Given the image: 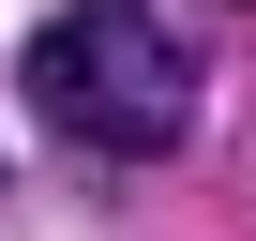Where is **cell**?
<instances>
[{
	"label": "cell",
	"instance_id": "obj_1",
	"mask_svg": "<svg viewBox=\"0 0 256 241\" xmlns=\"http://www.w3.org/2000/svg\"><path fill=\"white\" fill-rule=\"evenodd\" d=\"M16 106L60 151H90V166H166L196 136V46L151 0H60L16 46Z\"/></svg>",
	"mask_w": 256,
	"mask_h": 241
}]
</instances>
